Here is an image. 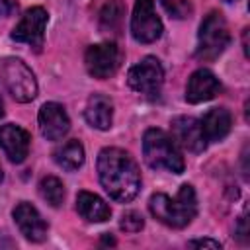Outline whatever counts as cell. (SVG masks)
<instances>
[{"label": "cell", "mask_w": 250, "mask_h": 250, "mask_svg": "<svg viewBox=\"0 0 250 250\" xmlns=\"http://www.w3.org/2000/svg\"><path fill=\"white\" fill-rule=\"evenodd\" d=\"M98 176L102 188L111 199L127 203L141 189V172L129 152L117 146H105L98 154Z\"/></svg>", "instance_id": "obj_1"}, {"label": "cell", "mask_w": 250, "mask_h": 250, "mask_svg": "<svg viewBox=\"0 0 250 250\" xmlns=\"http://www.w3.org/2000/svg\"><path fill=\"white\" fill-rule=\"evenodd\" d=\"M148 211L152 217L166 227L184 229L197 215V197L189 184L180 186L176 197H168L166 193H152L148 199Z\"/></svg>", "instance_id": "obj_2"}, {"label": "cell", "mask_w": 250, "mask_h": 250, "mask_svg": "<svg viewBox=\"0 0 250 250\" xmlns=\"http://www.w3.org/2000/svg\"><path fill=\"white\" fill-rule=\"evenodd\" d=\"M143 156L145 162L154 170H168L182 174L186 168L184 156L178 148V143L162 129H148L143 137Z\"/></svg>", "instance_id": "obj_3"}, {"label": "cell", "mask_w": 250, "mask_h": 250, "mask_svg": "<svg viewBox=\"0 0 250 250\" xmlns=\"http://www.w3.org/2000/svg\"><path fill=\"white\" fill-rule=\"evenodd\" d=\"M0 82L16 102L27 104L37 96L35 74L21 59L16 57L0 59Z\"/></svg>", "instance_id": "obj_4"}, {"label": "cell", "mask_w": 250, "mask_h": 250, "mask_svg": "<svg viewBox=\"0 0 250 250\" xmlns=\"http://www.w3.org/2000/svg\"><path fill=\"white\" fill-rule=\"evenodd\" d=\"M230 43V33L229 25L223 18L221 12H209L201 25H199V35H197V59L199 61H213L217 59Z\"/></svg>", "instance_id": "obj_5"}, {"label": "cell", "mask_w": 250, "mask_h": 250, "mask_svg": "<svg viewBox=\"0 0 250 250\" xmlns=\"http://www.w3.org/2000/svg\"><path fill=\"white\" fill-rule=\"evenodd\" d=\"M162 82H164V68L156 57H145L141 62L131 66L127 74L129 88L148 98H156L160 94Z\"/></svg>", "instance_id": "obj_6"}, {"label": "cell", "mask_w": 250, "mask_h": 250, "mask_svg": "<svg viewBox=\"0 0 250 250\" xmlns=\"http://www.w3.org/2000/svg\"><path fill=\"white\" fill-rule=\"evenodd\" d=\"M164 27L154 10V0H137L131 16V35L139 43H154Z\"/></svg>", "instance_id": "obj_7"}, {"label": "cell", "mask_w": 250, "mask_h": 250, "mask_svg": "<svg viewBox=\"0 0 250 250\" xmlns=\"http://www.w3.org/2000/svg\"><path fill=\"white\" fill-rule=\"evenodd\" d=\"M47 20H49L47 10L41 8V6H33V8H29L23 14V18L14 27V31H12L10 37L16 43H27L29 47H33L39 53L41 47H43V41H45V25H47Z\"/></svg>", "instance_id": "obj_8"}, {"label": "cell", "mask_w": 250, "mask_h": 250, "mask_svg": "<svg viewBox=\"0 0 250 250\" xmlns=\"http://www.w3.org/2000/svg\"><path fill=\"white\" fill-rule=\"evenodd\" d=\"M84 62H86V70L90 76L105 80V78L113 76L119 68V49L111 41L92 45L86 49Z\"/></svg>", "instance_id": "obj_9"}, {"label": "cell", "mask_w": 250, "mask_h": 250, "mask_svg": "<svg viewBox=\"0 0 250 250\" xmlns=\"http://www.w3.org/2000/svg\"><path fill=\"white\" fill-rule=\"evenodd\" d=\"M172 139L189 152H203L207 148V139L203 135L201 123L195 117L180 115L172 119Z\"/></svg>", "instance_id": "obj_10"}, {"label": "cell", "mask_w": 250, "mask_h": 250, "mask_svg": "<svg viewBox=\"0 0 250 250\" xmlns=\"http://www.w3.org/2000/svg\"><path fill=\"white\" fill-rule=\"evenodd\" d=\"M70 129V119L64 107L57 102H47L39 109V131L47 141H61Z\"/></svg>", "instance_id": "obj_11"}, {"label": "cell", "mask_w": 250, "mask_h": 250, "mask_svg": "<svg viewBox=\"0 0 250 250\" xmlns=\"http://www.w3.org/2000/svg\"><path fill=\"white\" fill-rule=\"evenodd\" d=\"M12 215H14V223L18 225L20 232L29 242L45 240V236H47V223L43 221V217L39 215V211L31 203H27V201L18 203Z\"/></svg>", "instance_id": "obj_12"}, {"label": "cell", "mask_w": 250, "mask_h": 250, "mask_svg": "<svg viewBox=\"0 0 250 250\" xmlns=\"http://www.w3.org/2000/svg\"><path fill=\"white\" fill-rule=\"evenodd\" d=\"M221 92V82L219 78L207 70V68H197L195 72H191V76L188 78V86H186V100L189 104H201L207 100H213L217 94Z\"/></svg>", "instance_id": "obj_13"}, {"label": "cell", "mask_w": 250, "mask_h": 250, "mask_svg": "<svg viewBox=\"0 0 250 250\" xmlns=\"http://www.w3.org/2000/svg\"><path fill=\"white\" fill-rule=\"evenodd\" d=\"M29 143H31L29 133L25 129H21L20 125L8 123V125L0 127V146L12 162L20 164L25 160V156L29 152Z\"/></svg>", "instance_id": "obj_14"}, {"label": "cell", "mask_w": 250, "mask_h": 250, "mask_svg": "<svg viewBox=\"0 0 250 250\" xmlns=\"http://www.w3.org/2000/svg\"><path fill=\"white\" fill-rule=\"evenodd\" d=\"M84 117H86L88 125L94 127V129H100V131L109 129L111 121H113V104H111V100L104 94L90 96V100L86 104V109H84Z\"/></svg>", "instance_id": "obj_15"}, {"label": "cell", "mask_w": 250, "mask_h": 250, "mask_svg": "<svg viewBox=\"0 0 250 250\" xmlns=\"http://www.w3.org/2000/svg\"><path fill=\"white\" fill-rule=\"evenodd\" d=\"M199 123L207 141H223L232 127V115L225 107H213L203 115Z\"/></svg>", "instance_id": "obj_16"}, {"label": "cell", "mask_w": 250, "mask_h": 250, "mask_svg": "<svg viewBox=\"0 0 250 250\" xmlns=\"http://www.w3.org/2000/svg\"><path fill=\"white\" fill-rule=\"evenodd\" d=\"M76 211L88 223H104L111 217L109 205L100 195L90 193V191H80L76 195Z\"/></svg>", "instance_id": "obj_17"}, {"label": "cell", "mask_w": 250, "mask_h": 250, "mask_svg": "<svg viewBox=\"0 0 250 250\" xmlns=\"http://www.w3.org/2000/svg\"><path fill=\"white\" fill-rule=\"evenodd\" d=\"M53 156H55V162H57L62 170L72 172V170H78V168L84 164V146H82L80 141L70 139V141H66L64 145H61V146L53 152Z\"/></svg>", "instance_id": "obj_18"}, {"label": "cell", "mask_w": 250, "mask_h": 250, "mask_svg": "<svg viewBox=\"0 0 250 250\" xmlns=\"http://www.w3.org/2000/svg\"><path fill=\"white\" fill-rule=\"evenodd\" d=\"M39 193L51 207H61L64 201V186L55 176H45L39 182Z\"/></svg>", "instance_id": "obj_19"}, {"label": "cell", "mask_w": 250, "mask_h": 250, "mask_svg": "<svg viewBox=\"0 0 250 250\" xmlns=\"http://www.w3.org/2000/svg\"><path fill=\"white\" fill-rule=\"evenodd\" d=\"M121 20H123V6L115 0L107 2L102 12H100V25L102 29H117L121 25Z\"/></svg>", "instance_id": "obj_20"}, {"label": "cell", "mask_w": 250, "mask_h": 250, "mask_svg": "<svg viewBox=\"0 0 250 250\" xmlns=\"http://www.w3.org/2000/svg\"><path fill=\"white\" fill-rule=\"evenodd\" d=\"M119 227H121L125 232H139V230L145 227V219H143L141 213H137V211H127V213L121 217Z\"/></svg>", "instance_id": "obj_21"}, {"label": "cell", "mask_w": 250, "mask_h": 250, "mask_svg": "<svg viewBox=\"0 0 250 250\" xmlns=\"http://www.w3.org/2000/svg\"><path fill=\"white\" fill-rule=\"evenodd\" d=\"M162 2V6L174 16V18H188V14L191 12V8H189V2L188 0H160Z\"/></svg>", "instance_id": "obj_22"}, {"label": "cell", "mask_w": 250, "mask_h": 250, "mask_svg": "<svg viewBox=\"0 0 250 250\" xmlns=\"http://www.w3.org/2000/svg\"><path fill=\"white\" fill-rule=\"evenodd\" d=\"M189 246L191 248H213V250H219L221 248V242L219 240H213V238H199V240H191Z\"/></svg>", "instance_id": "obj_23"}, {"label": "cell", "mask_w": 250, "mask_h": 250, "mask_svg": "<svg viewBox=\"0 0 250 250\" xmlns=\"http://www.w3.org/2000/svg\"><path fill=\"white\" fill-rule=\"evenodd\" d=\"M16 8H18L16 0H0V16H2V18L12 16V14L16 12Z\"/></svg>", "instance_id": "obj_24"}, {"label": "cell", "mask_w": 250, "mask_h": 250, "mask_svg": "<svg viewBox=\"0 0 250 250\" xmlns=\"http://www.w3.org/2000/svg\"><path fill=\"white\" fill-rule=\"evenodd\" d=\"M238 236L240 238H244L246 234H248V229H246V217H240V221H238Z\"/></svg>", "instance_id": "obj_25"}, {"label": "cell", "mask_w": 250, "mask_h": 250, "mask_svg": "<svg viewBox=\"0 0 250 250\" xmlns=\"http://www.w3.org/2000/svg\"><path fill=\"white\" fill-rule=\"evenodd\" d=\"M104 244H115L113 236H104Z\"/></svg>", "instance_id": "obj_26"}, {"label": "cell", "mask_w": 250, "mask_h": 250, "mask_svg": "<svg viewBox=\"0 0 250 250\" xmlns=\"http://www.w3.org/2000/svg\"><path fill=\"white\" fill-rule=\"evenodd\" d=\"M4 115V104H2V100H0V117Z\"/></svg>", "instance_id": "obj_27"}, {"label": "cell", "mask_w": 250, "mask_h": 250, "mask_svg": "<svg viewBox=\"0 0 250 250\" xmlns=\"http://www.w3.org/2000/svg\"><path fill=\"white\" fill-rule=\"evenodd\" d=\"M0 182H2V170H0Z\"/></svg>", "instance_id": "obj_28"}, {"label": "cell", "mask_w": 250, "mask_h": 250, "mask_svg": "<svg viewBox=\"0 0 250 250\" xmlns=\"http://www.w3.org/2000/svg\"><path fill=\"white\" fill-rule=\"evenodd\" d=\"M225 2H236V0H225Z\"/></svg>", "instance_id": "obj_29"}]
</instances>
